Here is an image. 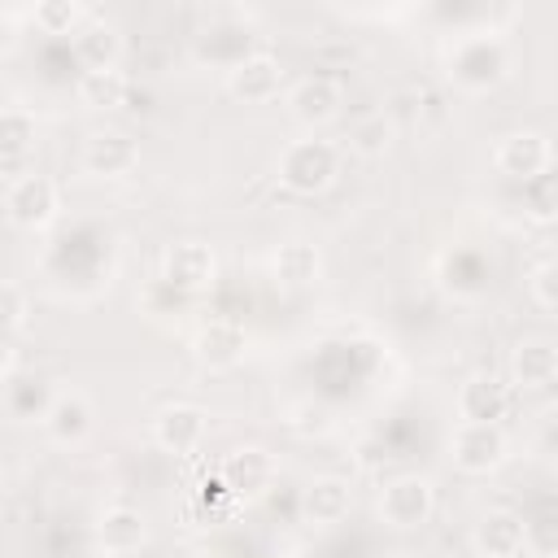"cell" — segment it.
<instances>
[{
  "mask_svg": "<svg viewBox=\"0 0 558 558\" xmlns=\"http://www.w3.org/2000/svg\"><path fill=\"white\" fill-rule=\"evenodd\" d=\"M440 65L458 92L484 96V92H497L514 74V48L497 31H462L445 44Z\"/></svg>",
  "mask_w": 558,
  "mask_h": 558,
  "instance_id": "1",
  "label": "cell"
},
{
  "mask_svg": "<svg viewBox=\"0 0 558 558\" xmlns=\"http://www.w3.org/2000/svg\"><path fill=\"white\" fill-rule=\"evenodd\" d=\"M340 166H344V153L331 140L305 135V140H292L275 157V179L292 196H318V192H327L340 179Z\"/></svg>",
  "mask_w": 558,
  "mask_h": 558,
  "instance_id": "2",
  "label": "cell"
},
{
  "mask_svg": "<svg viewBox=\"0 0 558 558\" xmlns=\"http://www.w3.org/2000/svg\"><path fill=\"white\" fill-rule=\"evenodd\" d=\"M436 514V484L418 471H401L379 488V519L397 532H414Z\"/></svg>",
  "mask_w": 558,
  "mask_h": 558,
  "instance_id": "3",
  "label": "cell"
},
{
  "mask_svg": "<svg viewBox=\"0 0 558 558\" xmlns=\"http://www.w3.org/2000/svg\"><path fill=\"white\" fill-rule=\"evenodd\" d=\"M4 214L22 231H48L57 222V214H61V192H57V183L48 174L26 170L22 179H13L4 187Z\"/></svg>",
  "mask_w": 558,
  "mask_h": 558,
  "instance_id": "4",
  "label": "cell"
},
{
  "mask_svg": "<svg viewBox=\"0 0 558 558\" xmlns=\"http://www.w3.org/2000/svg\"><path fill=\"white\" fill-rule=\"evenodd\" d=\"M449 458L462 475H493L510 458V440L497 423H458L449 436Z\"/></svg>",
  "mask_w": 558,
  "mask_h": 558,
  "instance_id": "5",
  "label": "cell"
},
{
  "mask_svg": "<svg viewBox=\"0 0 558 558\" xmlns=\"http://www.w3.org/2000/svg\"><path fill=\"white\" fill-rule=\"evenodd\" d=\"M283 105H288L292 122L318 131V126H327V122L340 118V109H344V87H340L336 74H301V78L283 92Z\"/></svg>",
  "mask_w": 558,
  "mask_h": 558,
  "instance_id": "6",
  "label": "cell"
},
{
  "mask_svg": "<svg viewBox=\"0 0 558 558\" xmlns=\"http://www.w3.org/2000/svg\"><path fill=\"white\" fill-rule=\"evenodd\" d=\"M218 279V253L205 240H179L161 253V288L170 292H205Z\"/></svg>",
  "mask_w": 558,
  "mask_h": 558,
  "instance_id": "7",
  "label": "cell"
},
{
  "mask_svg": "<svg viewBox=\"0 0 558 558\" xmlns=\"http://www.w3.org/2000/svg\"><path fill=\"white\" fill-rule=\"evenodd\" d=\"M205 436H209V414L192 401H170L153 414V445L174 458L196 453L205 445Z\"/></svg>",
  "mask_w": 558,
  "mask_h": 558,
  "instance_id": "8",
  "label": "cell"
},
{
  "mask_svg": "<svg viewBox=\"0 0 558 558\" xmlns=\"http://www.w3.org/2000/svg\"><path fill=\"white\" fill-rule=\"evenodd\" d=\"M549 161H554V144H549L545 131H532V126H519V131L501 135L497 148H493V170L506 174V179H514V183H527Z\"/></svg>",
  "mask_w": 558,
  "mask_h": 558,
  "instance_id": "9",
  "label": "cell"
},
{
  "mask_svg": "<svg viewBox=\"0 0 558 558\" xmlns=\"http://www.w3.org/2000/svg\"><path fill=\"white\" fill-rule=\"evenodd\" d=\"M78 166H83V174H92V179H126V174L140 166V144H135V135L113 131V126L92 131V135L83 140Z\"/></svg>",
  "mask_w": 558,
  "mask_h": 558,
  "instance_id": "10",
  "label": "cell"
},
{
  "mask_svg": "<svg viewBox=\"0 0 558 558\" xmlns=\"http://www.w3.org/2000/svg\"><path fill=\"white\" fill-rule=\"evenodd\" d=\"M227 92H231V100H240V105H266V100H275V96L283 92V65H279V57H270V52H248V57L231 61V70H227Z\"/></svg>",
  "mask_w": 558,
  "mask_h": 558,
  "instance_id": "11",
  "label": "cell"
},
{
  "mask_svg": "<svg viewBox=\"0 0 558 558\" xmlns=\"http://www.w3.org/2000/svg\"><path fill=\"white\" fill-rule=\"evenodd\" d=\"M471 545L480 558H519L527 549V519L519 510L493 506L475 519L471 527Z\"/></svg>",
  "mask_w": 558,
  "mask_h": 558,
  "instance_id": "12",
  "label": "cell"
},
{
  "mask_svg": "<svg viewBox=\"0 0 558 558\" xmlns=\"http://www.w3.org/2000/svg\"><path fill=\"white\" fill-rule=\"evenodd\" d=\"M510 401H514L510 384L501 375H493V371H475L458 388V414H462V423H497L501 427V418L510 414Z\"/></svg>",
  "mask_w": 558,
  "mask_h": 558,
  "instance_id": "13",
  "label": "cell"
},
{
  "mask_svg": "<svg viewBox=\"0 0 558 558\" xmlns=\"http://www.w3.org/2000/svg\"><path fill=\"white\" fill-rule=\"evenodd\" d=\"M275 484V458L262 445H240L227 453L222 462V488L235 501H257L266 497V488Z\"/></svg>",
  "mask_w": 558,
  "mask_h": 558,
  "instance_id": "14",
  "label": "cell"
},
{
  "mask_svg": "<svg viewBox=\"0 0 558 558\" xmlns=\"http://www.w3.org/2000/svg\"><path fill=\"white\" fill-rule=\"evenodd\" d=\"M244 349H248V331L235 323V318H209L196 327L192 336V357L209 371H231L244 362Z\"/></svg>",
  "mask_w": 558,
  "mask_h": 558,
  "instance_id": "15",
  "label": "cell"
},
{
  "mask_svg": "<svg viewBox=\"0 0 558 558\" xmlns=\"http://www.w3.org/2000/svg\"><path fill=\"white\" fill-rule=\"evenodd\" d=\"M510 379L523 392H545L558 384V344L545 336H523L510 349Z\"/></svg>",
  "mask_w": 558,
  "mask_h": 558,
  "instance_id": "16",
  "label": "cell"
},
{
  "mask_svg": "<svg viewBox=\"0 0 558 558\" xmlns=\"http://www.w3.org/2000/svg\"><path fill=\"white\" fill-rule=\"evenodd\" d=\"M92 423H96V410H92L87 392H78V388H61L57 401L48 405V414H44L39 427H44V436H48L52 445L70 449V445H83V440H87Z\"/></svg>",
  "mask_w": 558,
  "mask_h": 558,
  "instance_id": "17",
  "label": "cell"
},
{
  "mask_svg": "<svg viewBox=\"0 0 558 558\" xmlns=\"http://www.w3.org/2000/svg\"><path fill=\"white\" fill-rule=\"evenodd\" d=\"M353 506V488L344 475H314L301 493V519L314 527H336L349 519Z\"/></svg>",
  "mask_w": 558,
  "mask_h": 558,
  "instance_id": "18",
  "label": "cell"
},
{
  "mask_svg": "<svg viewBox=\"0 0 558 558\" xmlns=\"http://www.w3.org/2000/svg\"><path fill=\"white\" fill-rule=\"evenodd\" d=\"M148 541V523L135 506H105L96 519V545L109 558H126Z\"/></svg>",
  "mask_w": 558,
  "mask_h": 558,
  "instance_id": "19",
  "label": "cell"
},
{
  "mask_svg": "<svg viewBox=\"0 0 558 558\" xmlns=\"http://www.w3.org/2000/svg\"><path fill=\"white\" fill-rule=\"evenodd\" d=\"M270 275L279 288H314L323 279V253L310 240H283L270 253Z\"/></svg>",
  "mask_w": 558,
  "mask_h": 558,
  "instance_id": "20",
  "label": "cell"
},
{
  "mask_svg": "<svg viewBox=\"0 0 558 558\" xmlns=\"http://www.w3.org/2000/svg\"><path fill=\"white\" fill-rule=\"evenodd\" d=\"M74 57L83 61V70H118V61H122L118 26L105 17H87L83 31L74 35Z\"/></svg>",
  "mask_w": 558,
  "mask_h": 558,
  "instance_id": "21",
  "label": "cell"
},
{
  "mask_svg": "<svg viewBox=\"0 0 558 558\" xmlns=\"http://www.w3.org/2000/svg\"><path fill=\"white\" fill-rule=\"evenodd\" d=\"M31 148H35V113L22 105H9L0 118V161H4L9 183L22 179V161Z\"/></svg>",
  "mask_w": 558,
  "mask_h": 558,
  "instance_id": "22",
  "label": "cell"
},
{
  "mask_svg": "<svg viewBox=\"0 0 558 558\" xmlns=\"http://www.w3.org/2000/svg\"><path fill=\"white\" fill-rule=\"evenodd\" d=\"M126 92H131V78L122 70H83V78H78V100L100 113L126 105Z\"/></svg>",
  "mask_w": 558,
  "mask_h": 558,
  "instance_id": "23",
  "label": "cell"
},
{
  "mask_svg": "<svg viewBox=\"0 0 558 558\" xmlns=\"http://www.w3.org/2000/svg\"><path fill=\"white\" fill-rule=\"evenodd\" d=\"M519 187H523L519 192L523 218H532V222H554L558 218V161H549L541 174H532Z\"/></svg>",
  "mask_w": 558,
  "mask_h": 558,
  "instance_id": "24",
  "label": "cell"
},
{
  "mask_svg": "<svg viewBox=\"0 0 558 558\" xmlns=\"http://www.w3.org/2000/svg\"><path fill=\"white\" fill-rule=\"evenodd\" d=\"M392 135H397V126H392V118H388L384 109H371V113H362V118L349 122V148H353L357 157H379V153H388Z\"/></svg>",
  "mask_w": 558,
  "mask_h": 558,
  "instance_id": "25",
  "label": "cell"
},
{
  "mask_svg": "<svg viewBox=\"0 0 558 558\" xmlns=\"http://www.w3.org/2000/svg\"><path fill=\"white\" fill-rule=\"evenodd\" d=\"M31 22H35L44 35H78L83 22H87V13H83V4H74V0H39V4L31 9Z\"/></svg>",
  "mask_w": 558,
  "mask_h": 558,
  "instance_id": "26",
  "label": "cell"
},
{
  "mask_svg": "<svg viewBox=\"0 0 558 558\" xmlns=\"http://www.w3.org/2000/svg\"><path fill=\"white\" fill-rule=\"evenodd\" d=\"M527 554L558 558V510H536L527 519Z\"/></svg>",
  "mask_w": 558,
  "mask_h": 558,
  "instance_id": "27",
  "label": "cell"
},
{
  "mask_svg": "<svg viewBox=\"0 0 558 558\" xmlns=\"http://www.w3.org/2000/svg\"><path fill=\"white\" fill-rule=\"evenodd\" d=\"M527 292H532V301H536L541 310H554V314H558V257L541 262V266L527 275Z\"/></svg>",
  "mask_w": 558,
  "mask_h": 558,
  "instance_id": "28",
  "label": "cell"
},
{
  "mask_svg": "<svg viewBox=\"0 0 558 558\" xmlns=\"http://www.w3.org/2000/svg\"><path fill=\"white\" fill-rule=\"evenodd\" d=\"M26 314H31V310H26V292L9 279V283H4V331H9V336H22V331H26Z\"/></svg>",
  "mask_w": 558,
  "mask_h": 558,
  "instance_id": "29",
  "label": "cell"
},
{
  "mask_svg": "<svg viewBox=\"0 0 558 558\" xmlns=\"http://www.w3.org/2000/svg\"><path fill=\"white\" fill-rule=\"evenodd\" d=\"M554 466H558V436H554Z\"/></svg>",
  "mask_w": 558,
  "mask_h": 558,
  "instance_id": "30",
  "label": "cell"
}]
</instances>
